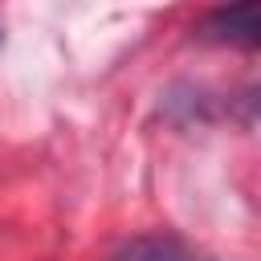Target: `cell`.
I'll return each mask as SVG.
<instances>
[{"mask_svg":"<svg viewBox=\"0 0 261 261\" xmlns=\"http://www.w3.org/2000/svg\"><path fill=\"white\" fill-rule=\"evenodd\" d=\"M200 37H204V41H216V45L257 49V41H261V8H257V4L216 8V12H208V20L200 24Z\"/></svg>","mask_w":261,"mask_h":261,"instance_id":"cell-1","label":"cell"},{"mask_svg":"<svg viewBox=\"0 0 261 261\" xmlns=\"http://www.w3.org/2000/svg\"><path fill=\"white\" fill-rule=\"evenodd\" d=\"M110 261H212L200 249H192L179 237L167 232H147V237H130L126 245H118L110 253Z\"/></svg>","mask_w":261,"mask_h":261,"instance_id":"cell-2","label":"cell"}]
</instances>
